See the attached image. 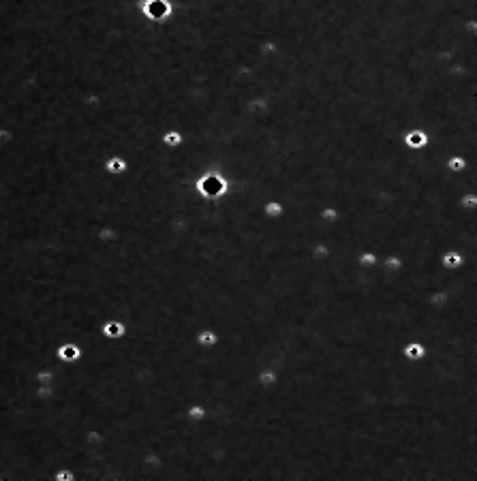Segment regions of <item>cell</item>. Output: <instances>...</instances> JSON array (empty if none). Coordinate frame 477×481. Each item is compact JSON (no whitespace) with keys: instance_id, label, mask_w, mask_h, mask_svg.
<instances>
[]
</instances>
